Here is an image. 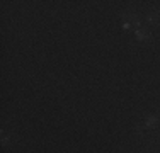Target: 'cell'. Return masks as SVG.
Instances as JSON below:
<instances>
[{
	"label": "cell",
	"mask_w": 160,
	"mask_h": 153,
	"mask_svg": "<svg viewBox=\"0 0 160 153\" xmlns=\"http://www.w3.org/2000/svg\"><path fill=\"white\" fill-rule=\"evenodd\" d=\"M158 122V117L157 116H150L148 117V119H145V122H143V128H155V124H157ZM142 126H140V128H142Z\"/></svg>",
	"instance_id": "obj_4"
},
{
	"label": "cell",
	"mask_w": 160,
	"mask_h": 153,
	"mask_svg": "<svg viewBox=\"0 0 160 153\" xmlns=\"http://www.w3.org/2000/svg\"><path fill=\"white\" fill-rule=\"evenodd\" d=\"M121 19H124L128 24H131V27L135 26V29H140V24H142V21H140V17H138V14H136V12H131V10H128V12H123V14H121Z\"/></svg>",
	"instance_id": "obj_1"
},
{
	"label": "cell",
	"mask_w": 160,
	"mask_h": 153,
	"mask_svg": "<svg viewBox=\"0 0 160 153\" xmlns=\"http://www.w3.org/2000/svg\"><path fill=\"white\" fill-rule=\"evenodd\" d=\"M145 21H147V24H158L160 22V10L153 9V10H150V12H147Z\"/></svg>",
	"instance_id": "obj_2"
},
{
	"label": "cell",
	"mask_w": 160,
	"mask_h": 153,
	"mask_svg": "<svg viewBox=\"0 0 160 153\" xmlns=\"http://www.w3.org/2000/svg\"><path fill=\"white\" fill-rule=\"evenodd\" d=\"M12 138H14V135L10 133V135H7V133H3L2 135V145L3 146H7L9 143H12Z\"/></svg>",
	"instance_id": "obj_5"
},
{
	"label": "cell",
	"mask_w": 160,
	"mask_h": 153,
	"mask_svg": "<svg viewBox=\"0 0 160 153\" xmlns=\"http://www.w3.org/2000/svg\"><path fill=\"white\" fill-rule=\"evenodd\" d=\"M135 36L138 41H150L152 39V34L145 29H135Z\"/></svg>",
	"instance_id": "obj_3"
}]
</instances>
